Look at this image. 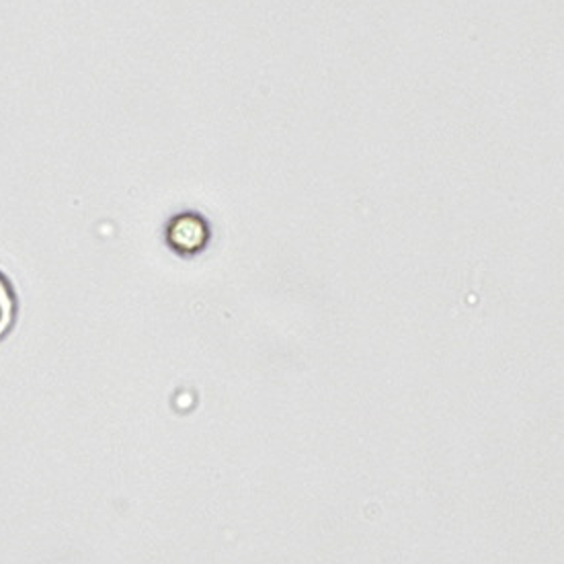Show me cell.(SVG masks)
Wrapping results in <instances>:
<instances>
[{"mask_svg":"<svg viewBox=\"0 0 564 564\" xmlns=\"http://www.w3.org/2000/svg\"><path fill=\"white\" fill-rule=\"evenodd\" d=\"M208 224L197 214L177 216L169 226V242L178 253H197L206 247Z\"/></svg>","mask_w":564,"mask_h":564,"instance_id":"1","label":"cell"},{"mask_svg":"<svg viewBox=\"0 0 564 564\" xmlns=\"http://www.w3.org/2000/svg\"><path fill=\"white\" fill-rule=\"evenodd\" d=\"M13 321H15V300L9 283L4 282V278L0 275V337L7 335Z\"/></svg>","mask_w":564,"mask_h":564,"instance_id":"2","label":"cell"}]
</instances>
